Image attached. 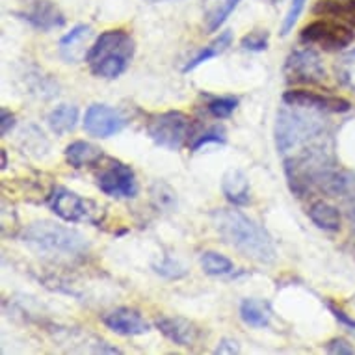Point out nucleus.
Here are the masks:
<instances>
[{"mask_svg": "<svg viewBox=\"0 0 355 355\" xmlns=\"http://www.w3.org/2000/svg\"><path fill=\"white\" fill-rule=\"evenodd\" d=\"M155 326L164 337H168L171 343L182 348H192L201 337V329L193 322L181 316H160L155 322Z\"/></svg>", "mask_w": 355, "mask_h": 355, "instance_id": "ddd939ff", "label": "nucleus"}, {"mask_svg": "<svg viewBox=\"0 0 355 355\" xmlns=\"http://www.w3.org/2000/svg\"><path fill=\"white\" fill-rule=\"evenodd\" d=\"M125 117L116 108L106 105H92L84 116V130L95 138H110V136L121 132L125 127Z\"/></svg>", "mask_w": 355, "mask_h": 355, "instance_id": "9b49d317", "label": "nucleus"}, {"mask_svg": "<svg viewBox=\"0 0 355 355\" xmlns=\"http://www.w3.org/2000/svg\"><path fill=\"white\" fill-rule=\"evenodd\" d=\"M326 352L327 354H335V355H354L355 348L352 344L346 340V338H333L326 344Z\"/></svg>", "mask_w": 355, "mask_h": 355, "instance_id": "7c9ffc66", "label": "nucleus"}, {"mask_svg": "<svg viewBox=\"0 0 355 355\" xmlns=\"http://www.w3.org/2000/svg\"><path fill=\"white\" fill-rule=\"evenodd\" d=\"M210 218L221 240L239 251L240 255L261 264L275 262L277 250L274 240L268 231L261 223L251 220L250 216L234 209H216Z\"/></svg>", "mask_w": 355, "mask_h": 355, "instance_id": "f257e3e1", "label": "nucleus"}, {"mask_svg": "<svg viewBox=\"0 0 355 355\" xmlns=\"http://www.w3.org/2000/svg\"><path fill=\"white\" fill-rule=\"evenodd\" d=\"M354 331H355V329H354Z\"/></svg>", "mask_w": 355, "mask_h": 355, "instance_id": "4c0bfd02", "label": "nucleus"}, {"mask_svg": "<svg viewBox=\"0 0 355 355\" xmlns=\"http://www.w3.org/2000/svg\"><path fill=\"white\" fill-rule=\"evenodd\" d=\"M349 198H352V205H349V210H348V218L352 221V225L355 227V190L349 193Z\"/></svg>", "mask_w": 355, "mask_h": 355, "instance_id": "72a5a7b5", "label": "nucleus"}, {"mask_svg": "<svg viewBox=\"0 0 355 355\" xmlns=\"http://www.w3.org/2000/svg\"><path fill=\"white\" fill-rule=\"evenodd\" d=\"M240 0H203V19L207 32H216L236 10Z\"/></svg>", "mask_w": 355, "mask_h": 355, "instance_id": "a211bd4d", "label": "nucleus"}, {"mask_svg": "<svg viewBox=\"0 0 355 355\" xmlns=\"http://www.w3.org/2000/svg\"><path fill=\"white\" fill-rule=\"evenodd\" d=\"M190 117L182 112H166L160 116L151 117L147 125V135L158 147L179 151L188 138Z\"/></svg>", "mask_w": 355, "mask_h": 355, "instance_id": "0eeeda50", "label": "nucleus"}, {"mask_svg": "<svg viewBox=\"0 0 355 355\" xmlns=\"http://www.w3.org/2000/svg\"><path fill=\"white\" fill-rule=\"evenodd\" d=\"M201 268L207 275H214V277H220V275H227L233 272V262L231 259H227L225 255H221L218 251H205L201 253Z\"/></svg>", "mask_w": 355, "mask_h": 355, "instance_id": "5701e85b", "label": "nucleus"}, {"mask_svg": "<svg viewBox=\"0 0 355 355\" xmlns=\"http://www.w3.org/2000/svg\"><path fill=\"white\" fill-rule=\"evenodd\" d=\"M97 187L108 198L132 199L138 193V182L136 175L130 166L114 160L110 166H106L97 177Z\"/></svg>", "mask_w": 355, "mask_h": 355, "instance_id": "1a4fd4ad", "label": "nucleus"}, {"mask_svg": "<svg viewBox=\"0 0 355 355\" xmlns=\"http://www.w3.org/2000/svg\"><path fill=\"white\" fill-rule=\"evenodd\" d=\"M283 103L292 106H300V108H309V110L316 112H348L352 108L349 101L343 97H331V95H320L315 92H307V89H291L283 95Z\"/></svg>", "mask_w": 355, "mask_h": 355, "instance_id": "f8f14e48", "label": "nucleus"}, {"mask_svg": "<svg viewBox=\"0 0 355 355\" xmlns=\"http://www.w3.org/2000/svg\"><path fill=\"white\" fill-rule=\"evenodd\" d=\"M286 80L294 84H316L326 78V67L313 49H300L291 53L283 67Z\"/></svg>", "mask_w": 355, "mask_h": 355, "instance_id": "6e6552de", "label": "nucleus"}, {"mask_svg": "<svg viewBox=\"0 0 355 355\" xmlns=\"http://www.w3.org/2000/svg\"><path fill=\"white\" fill-rule=\"evenodd\" d=\"M155 272L164 275V277H169V279H179V277H182V275L187 274L184 266H181V264L175 261V259H171V257H166L164 262H160L158 266H155Z\"/></svg>", "mask_w": 355, "mask_h": 355, "instance_id": "c756f323", "label": "nucleus"}, {"mask_svg": "<svg viewBox=\"0 0 355 355\" xmlns=\"http://www.w3.org/2000/svg\"><path fill=\"white\" fill-rule=\"evenodd\" d=\"M221 192L234 207H245L251 201L250 179L242 169H229L221 181Z\"/></svg>", "mask_w": 355, "mask_h": 355, "instance_id": "2eb2a0df", "label": "nucleus"}, {"mask_svg": "<svg viewBox=\"0 0 355 355\" xmlns=\"http://www.w3.org/2000/svg\"><path fill=\"white\" fill-rule=\"evenodd\" d=\"M151 201L158 210H173L177 207V193L162 181L153 182Z\"/></svg>", "mask_w": 355, "mask_h": 355, "instance_id": "b1692460", "label": "nucleus"}, {"mask_svg": "<svg viewBox=\"0 0 355 355\" xmlns=\"http://www.w3.org/2000/svg\"><path fill=\"white\" fill-rule=\"evenodd\" d=\"M233 43V32L231 30H225V32H221L218 37H216L212 43H209L207 47L201 51V53L196 56L193 60H190L187 65H184V69H182V73H190V71L198 69L199 65L205 64V62H209L210 58H216L218 54H221L225 49L229 47Z\"/></svg>", "mask_w": 355, "mask_h": 355, "instance_id": "4be33fe9", "label": "nucleus"}, {"mask_svg": "<svg viewBox=\"0 0 355 355\" xmlns=\"http://www.w3.org/2000/svg\"><path fill=\"white\" fill-rule=\"evenodd\" d=\"M21 240L37 255L54 261H76L89 250L86 236L76 229L65 227L51 220H40L23 229Z\"/></svg>", "mask_w": 355, "mask_h": 355, "instance_id": "f03ea898", "label": "nucleus"}, {"mask_svg": "<svg viewBox=\"0 0 355 355\" xmlns=\"http://www.w3.org/2000/svg\"><path fill=\"white\" fill-rule=\"evenodd\" d=\"M223 141H225V128L212 127L201 136H198V140L192 144V151H199L207 144H223Z\"/></svg>", "mask_w": 355, "mask_h": 355, "instance_id": "c85d7f7f", "label": "nucleus"}, {"mask_svg": "<svg viewBox=\"0 0 355 355\" xmlns=\"http://www.w3.org/2000/svg\"><path fill=\"white\" fill-rule=\"evenodd\" d=\"M132 35L125 30H106L86 53V62L95 76L114 80L127 71L135 56Z\"/></svg>", "mask_w": 355, "mask_h": 355, "instance_id": "7ed1b4c3", "label": "nucleus"}, {"mask_svg": "<svg viewBox=\"0 0 355 355\" xmlns=\"http://www.w3.org/2000/svg\"><path fill=\"white\" fill-rule=\"evenodd\" d=\"M240 45L245 51H251V53H262L268 49V32L266 30H255V32H250L248 35L242 37Z\"/></svg>", "mask_w": 355, "mask_h": 355, "instance_id": "393cba45", "label": "nucleus"}, {"mask_svg": "<svg viewBox=\"0 0 355 355\" xmlns=\"http://www.w3.org/2000/svg\"><path fill=\"white\" fill-rule=\"evenodd\" d=\"M13 127H15V116L6 108H2L0 110V135L6 136L8 132H12Z\"/></svg>", "mask_w": 355, "mask_h": 355, "instance_id": "473e14b6", "label": "nucleus"}, {"mask_svg": "<svg viewBox=\"0 0 355 355\" xmlns=\"http://www.w3.org/2000/svg\"><path fill=\"white\" fill-rule=\"evenodd\" d=\"M147 2H151V4H155V2H164V0H147Z\"/></svg>", "mask_w": 355, "mask_h": 355, "instance_id": "c9c22d12", "label": "nucleus"}, {"mask_svg": "<svg viewBox=\"0 0 355 355\" xmlns=\"http://www.w3.org/2000/svg\"><path fill=\"white\" fill-rule=\"evenodd\" d=\"M300 41L305 45H318L324 51H343L354 43L355 34L352 26L329 17L303 26Z\"/></svg>", "mask_w": 355, "mask_h": 355, "instance_id": "423d86ee", "label": "nucleus"}, {"mask_svg": "<svg viewBox=\"0 0 355 355\" xmlns=\"http://www.w3.org/2000/svg\"><path fill=\"white\" fill-rule=\"evenodd\" d=\"M240 318L251 327H266L272 320V309L262 300L248 297L240 303Z\"/></svg>", "mask_w": 355, "mask_h": 355, "instance_id": "6ab92c4d", "label": "nucleus"}, {"mask_svg": "<svg viewBox=\"0 0 355 355\" xmlns=\"http://www.w3.org/2000/svg\"><path fill=\"white\" fill-rule=\"evenodd\" d=\"M105 326L110 331L117 333V335H125V337H136V335H146L151 326L144 316L135 311V309L121 307L112 311L103 318Z\"/></svg>", "mask_w": 355, "mask_h": 355, "instance_id": "4468645a", "label": "nucleus"}, {"mask_svg": "<svg viewBox=\"0 0 355 355\" xmlns=\"http://www.w3.org/2000/svg\"><path fill=\"white\" fill-rule=\"evenodd\" d=\"M49 205L54 214L69 223H92V225L103 223V214H105L103 207L64 187L54 188L49 198Z\"/></svg>", "mask_w": 355, "mask_h": 355, "instance_id": "39448f33", "label": "nucleus"}, {"mask_svg": "<svg viewBox=\"0 0 355 355\" xmlns=\"http://www.w3.org/2000/svg\"><path fill=\"white\" fill-rule=\"evenodd\" d=\"M6 166H8V155L6 151H2V169H6Z\"/></svg>", "mask_w": 355, "mask_h": 355, "instance_id": "f704fd0d", "label": "nucleus"}, {"mask_svg": "<svg viewBox=\"0 0 355 355\" xmlns=\"http://www.w3.org/2000/svg\"><path fill=\"white\" fill-rule=\"evenodd\" d=\"M322 112L300 108V106H281L275 121V146L279 153H288L307 144L324 132Z\"/></svg>", "mask_w": 355, "mask_h": 355, "instance_id": "20e7f679", "label": "nucleus"}, {"mask_svg": "<svg viewBox=\"0 0 355 355\" xmlns=\"http://www.w3.org/2000/svg\"><path fill=\"white\" fill-rule=\"evenodd\" d=\"M313 13L337 19L355 28V0H318L313 8Z\"/></svg>", "mask_w": 355, "mask_h": 355, "instance_id": "dca6fc26", "label": "nucleus"}, {"mask_svg": "<svg viewBox=\"0 0 355 355\" xmlns=\"http://www.w3.org/2000/svg\"><path fill=\"white\" fill-rule=\"evenodd\" d=\"M87 35H89V26L86 24H78L75 28L71 30L69 34H65L62 40H60V47L62 51H71V49H76V43H82V41L86 40Z\"/></svg>", "mask_w": 355, "mask_h": 355, "instance_id": "cd10ccee", "label": "nucleus"}, {"mask_svg": "<svg viewBox=\"0 0 355 355\" xmlns=\"http://www.w3.org/2000/svg\"><path fill=\"white\" fill-rule=\"evenodd\" d=\"M277 2H279V0H274V4H277Z\"/></svg>", "mask_w": 355, "mask_h": 355, "instance_id": "e433bc0d", "label": "nucleus"}, {"mask_svg": "<svg viewBox=\"0 0 355 355\" xmlns=\"http://www.w3.org/2000/svg\"><path fill=\"white\" fill-rule=\"evenodd\" d=\"M236 106H239V99L234 97H218L209 103V112L218 119H225L236 110Z\"/></svg>", "mask_w": 355, "mask_h": 355, "instance_id": "a878e982", "label": "nucleus"}, {"mask_svg": "<svg viewBox=\"0 0 355 355\" xmlns=\"http://www.w3.org/2000/svg\"><path fill=\"white\" fill-rule=\"evenodd\" d=\"M103 158V149H99L89 141H73L65 147V160L71 168L82 169L86 166H94Z\"/></svg>", "mask_w": 355, "mask_h": 355, "instance_id": "f3484780", "label": "nucleus"}, {"mask_svg": "<svg viewBox=\"0 0 355 355\" xmlns=\"http://www.w3.org/2000/svg\"><path fill=\"white\" fill-rule=\"evenodd\" d=\"M309 218L324 231H340V212L327 201H315L309 209Z\"/></svg>", "mask_w": 355, "mask_h": 355, "instance_id": "aec40b11", "label": "nucleus"}, {"mask_svg": "<svg viewBox=\"0 0 355 355\" xmlns=\"http://www.w3.org/2000/svg\"><path fill=\"white\" fill-rule=\"evenodd\" d=\"M214 354H221V355L240 354V346L236 340H233V338H221L220 343H218V346H216Z\"/></svg>", "mask_w": 355, "mask_h": 355, "instance_id": "2f4dec72", "label": "nucleus"}, {"mask_svg": "<svg viewBox=\"0 0 355 355\" xmlns=\"http://www.w3.org/2000/svg\"><path fill=\"white\" fill-rule=\"evenodd\" d=\"M305 2L307 0H292L291 8H288V12H286L285 19H283V24H281V35H288L294 30V24L297 23V19L302 15Z\"/></svg>", "mask_w": 355, "mask_h": 355, "instance_id": "bb28decb", "label": "nucleus"}, {"mask_svg": "<svg viewBox=\"0 0 355 355\" xmlns=\"http://www.w3.org/2000/svg\"><path fill=\"white\" fill-rule=\"evenodd\" d=\"M19 19H23L35 30L51 32L62 28L65 24V15L53 0H23L21 8L13 12Z\"/></svg>", "mask_w": 355, "mask_h": 355, "instance_id": "9d476101", "label": "nucleus"}, {"mask_svg": "<svg viewBox=\"0 0 355 355\" xmlns=\"http://www.w3.org/2000/svg\"><path fill=\"white\" fill-rule=\"evenodd\" d=\"M76 121H78V108L73 105L56 106L47 117L49 127L56 136H64L71 132L76 127Z\"/></svg>", "mask_w": 355, "mask_h": 355, "instance_id": "412c9836", "label": "nucleus"}]
</instances>
